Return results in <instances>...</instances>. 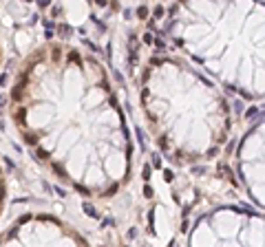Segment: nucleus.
Masks as SVG:
<instances>
[]
</instances>
